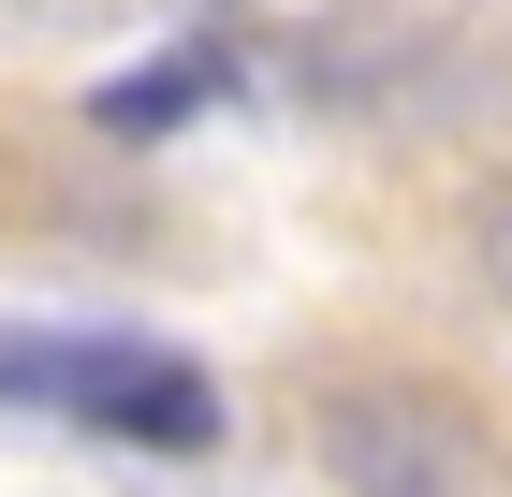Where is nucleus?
<instances>
[{"instance_id":"2","label":"nucleus","mask_w":512,"mask_h":497,"mask_svg":"<svg viewBox=\"0 0 512 497\" xmlns=\"http://www.w3.org/2000/svg\"><path fill=\"white\" fill-rule=\"evenodd\" d=\"M0 395L74 410V424H103V439H147V454H205V439H220L205 366L132 351V337H0Z\"/></svg>"},{"instance_id":"4","label":"nucleus","mask_w":512,"mask_h":497,"mask_svg":"<svg viewBox=\"0 0 512 497\" xmlns=\"http://www.w3.org/2000/svg\"><path fill=\"white\" fill-rule=\"evenodd\" d=\"M469 278L512 307V191H483V205H469Z\"/></svg>"},{"instance_id":"1","label":"nucleus","mask_w":512,"mask_h":497,"mask_svg":"<svg viewBox=\"0 0 512 497\" xmlns=\"http://www.w3.org/2000/svg\"><path fill=\"white\" fill-rule=\"evenodd\" d=\"M308 454L337 497H498V439L425 381H337L308 410Z\"/></svg>"},{"instance_id":"3","label":"nucleus","mask_w":512,"mask_h":497,"mask_svg":"<svg viewBox=\"0 0 512 497\" xmlns=\"http://www.w3.org/2000/svg\"><path fill=\"white\" fill-rule=\"evenodd\" d=\"M220 88H235V59H220V44H191V59H147V74H118L88 117H103L118 147H147V132H176V117H191V103H220Z\"/></svg>"}]
</instances>
